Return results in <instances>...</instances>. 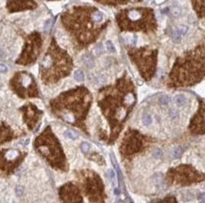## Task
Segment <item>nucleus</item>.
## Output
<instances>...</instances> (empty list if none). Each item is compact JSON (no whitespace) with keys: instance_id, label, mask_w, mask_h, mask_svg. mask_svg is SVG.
Segmentation results:
<instances>
[{"instance_id":"obj_4","label":"nucleus","mask_w":205,"mask_h":203,"mask_svg":"<svg viewBox=\"0 0 205 203\" xmlns=\"http://www.w3.org/2000/svg\"><path fill=\"white\" fill-rule=\"evenodd\" d=\"M171 37H172V40L175 42H180V40H182V34L180 33L177 27L172 28V30H171Z\"/></svg>"},{"instance_id":"obj_1","label":"nucleus","mask_w":205,"mask_h":203,"mask_svg":"<svg viewBox=\"0 0 205 203\" xmlns=\"http://www.w3.org/2000/svg\"><path fill=\"white\" fill-rule=\"evenodd\" d=\"M85 194L93 203H105L103 183L98 177L89 178L85 182Z\"/></svg>"},{"instance_id":"obj_11","label":"nucleus","mask_w":205,"mask_h":203,"mask_svg":"<svg viewBox=\"0 0 205 203\" xmlns=\"http://www.w3.org/2000/svg\"><path fill=\"white\" fill-rule=\"evenodd\" d=\"M159 102H160V104H169V102H170V98L168 97L167 95H163V96H161V97L159 98Z\"/></svg>"},{"instance_id":"obj_13","label":"nucleus","mask_w":205,"mask_h":203,"mask_svg":"<svg viewBox=\"0 0 205 203\" xmlns=\"http://www.w3.org/2000/svg\"><path fill=\"white\" fill-rule=\"evenodd\" d=\"M106 48H107V50L109 52H111V53H114V52H115V48H114L113 42L111 41H106Z\"/></svg>"},{"instance_id":"obj_15","label":"nucleus","mask_w":205,"mask_h":203,"mask_svg":"<svg viewBox=\"0 0 205 203\" xmlns=\"http://www.w3.org/2000/svg\"><path fill=\"white\" fill-rule=\"evenodd\" d=\"M80 149H82V151L83 152H87L90 149V144L87 143V142H83L82 144V146H80Z\"/></svg>"},{"instance_id":"obj_16","label":"nucleus","mask_w":205,"mask_h":203,"mask_svg":"<svg viewBox=\"0 0 205 203\" xmlns=\"http://www.w3.org/2000/svg\"><path fill=\"white\" fill-rule=\"evenodd\" d=\"M177 28H178V30L180 31V33L182 34V36H183V35H185V34H186L187 31H188V27L185 26H179V27H177Z\"/></svg>"},{"instance_id":"obj_5","label":"nucleus","mask_w":205,"mask_h":203,"mask_svg":"<svg viewBox=\"0 0 205 203\" xmlns=\"http://www.w3.org/2000/svg\"><path fill=\"white\" fill-rule=\"evenodd\" d=\"M170 13L173 17H180V15H182L183 11L180 7L176 6V7H172L170 9Z\"/></svg>"},{"instance_id":"obj_6","label":"nucleus","mask_w":205,"mask_h":203,"mask_svg":"<svg viewBox=\"0 0 205 203\" xmlns=\"http://www.w3.org/2000/svg\"><path fill=\"white\" fill-rule=\"evenodd\" d=\"M175 102L179 106L183 105L185 104V102H186V98H185L184 95H183V94H178L175 97Z\"/></svg>"},{"instance_id":"obj_2","label":"nucleus","mask_w":205,"mask_h":203,"mask_svg":"<svg viewBox=\"0 0 205 203\" xmlns=\"http://www.w3.org/2000/svg\"><path fill=\"white\" fill-rule=\"evenodd\" d=\"M60 197L63 203H82L79 190L72 183H67L61 188Z\"/></svg>"},{"instance_id":"obj_21","label":"nucleus","mask_w":205,"mask_h":203,"mask_svg":"<svg viewBox=\"0 0 205 203\" xmlns=\"http://www.w3.org/2000/svg\"><path fill=\"white\" fill-rule=\"evenodd\" d=\"M128 15H130V17L131 19H135L137 17H139V13L134 12V11H131V12H130V14H128Z\"/></svg>"},{"instance_id":"obj_12","label":"nucleus","mask_w":205,"mask_h":203,"mask_svg":"<svg viewBox=\"0 0 205 203\" xmlns=\"http://www.w3.org/2000/svg\"><path fill=\"white\" fill-rule=\"evenodd\" d=\"M93 19H94V21H96V22H100V21H102V19H103L102 13L99 12V11L95 12V13L93 14Z\"/></svg>"},{"instance_id":"obj_14","label":"nucleus","mask_w":205,"mask_h":203,"mask_svg":"<svg viewBox=\"0 0 205 203\" xmlns=\"http://www.w3.org/2000/svg\"><path fill=\"white\" fill-rule=\"evenodd\" d=\"M162 155H163V152H162L160 149H156L155 151L153 152V157H154L155 159L161 158Z\"/></svg>"},{"instance_id":"obj_20","label":"nucleus","mask_w":205,"mask_h":203,"mask_svg":"<svg viewBox=\"0 0 205 203\" xmlns=\"http://www.w3.org/2000/svg\"><path fill=\"white\" fill-rule=\"evenodd\" d=\"M8 71V68L5 64L0 63V72H7Z\"/></svg>"},{"instance_id":"obj_18","label":"nucleus","mask_w":205,"mask_h":203,"mask_svg":"<svg viewBox=\"0 0 205 203\" xmlns=\"http://www.w3.org/2000/svg\"><path fill=\"white\" fill-rule=\"evenodd\" d=\"M95 51H96V53H97V55L101 54V53L103 52V47H102V45H101V44L96 45V46H95Z\"/></svg>"},{"instance_id":"obj_17","label":"nucleus","mask_w":205,"mask_h":203,"mask_svg":"<svg viewBox=\"0 0 205 203\" xmlns=\"http://www.w3.org/2000/svg\"><path fill=\"white\" fill-rule=\"evenodd\" d=\"M169 115H170V118L172 119H177L179 117V113L176 110H174V109H172V110L170 111Z\"/></svg>"},{"instance_id":"obj_8","label":"nucleus","mask_w":205,"mask_h":203,"mask_svg":"<svg viewBox=\"0 0 205 203\" xmlns=\"http://www.w3.org/2000/svg\"><path fill=\"white\" fill-rule=\"evenodd\" d=\"M64 134L65 137H67L69 139H72V140H75V139L78 138V134H76L75 132L71 131V130H67V131H65Z\"/></svg>"},{"instance_id":"obj_10","label":"nucleus","mask_w":205,"mask_h":203,"mask_svg":"<svg viewBox=\"0 0 205 203\" xmlns=\"http://www.w3.org/2000/svg\"><path fill=\"white\" fill-rule=\"evenodd\" d=\"M182 153H183L182 149H180V147H178V148H176V149H174V151L172 152V156H173V158H175V159H178V158L180 157V155H182Z\"/></svg>"},{"instance_id":"obj_3","label":"nucleus","mask_w":205,"mask_h":203,"mask_svg":"<svg viewBox=\"0 0 205 203\" xmlns=\"http://www.w3.org/2000/svg\"><path fill=\"white\" fill-rule=\"evenodd\" d=\"M82 60H83V63L84 65L86 66L88 69H92V68L95 66V61L93 56L90 55V54H85L82 57Z\"/></svg>"},{"instance_id":"obj_7","label":"nucleus","mask_w":205,"mask_h":203,"mask_svg":"<svg viewBox=\"0 0 205 203\" xmlns=\"http://www.w3.org/2000/svg\"><path fill=\"white\" fill-rule=\"evenodd\" d=\"M142 122H143V124L146 125V126H149V125L152 123L151 116L149 114H145L142 118Z\"/></svg>"},{"instance_id":"obj_9","label":"nucleus","mask_w":205,"mask_h":203,"mask_svg":"<svg viewBox=\"0 0 205 203\" xmlns=\"http://www.w3.org/2000/svg\"><path fill=\"white\" fill-rule=\"evenodd\" d=\"M75 79L79 81V82H82L84 81V74L82 71H77L75 72Z\"/></svg>"},{"instance_id":"obj_19","label":"nucleus","mask_w":205,"mask_h":203,"mask_svg":"<svg viewBox=\"0 0 205 203\" xmlns=\"http://www.w3.org/2000/svg\"><path fill=\"white\" fill-rule=\"evenodd\" d=\"M15 192H16V195L18 197H21L23 195V193H24V188L22 186H17L16 189H15Z\"/></svg>"}]
</instances>
